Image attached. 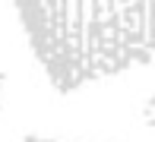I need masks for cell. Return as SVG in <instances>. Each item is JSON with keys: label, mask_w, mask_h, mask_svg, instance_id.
Returning a JSON list of instances; mask_svg holds the SVG:
<instances>
[{"label": "cell", "mask_w": 155, "mask_h": 142, "mask_svg": "<svg viewBox=\"0 0 155 142\" xmlns=\"http://www.w3.org/2000/svg\"><path fill=\"white\" fill-rule=\"evenodd\" d=\"M35 60L73 92L155 60V0H13Z\"/></svg>", "instance_id": "6da1fadb"}, {"label": "cell", "mask_w": 155, "mask_h": 142, "mask_svg": "<svg viewBox=\"0 0 155 142\" xmlns=\"http://www.w3.org/2000/svg\"><path fill=\"white\" fill-rule=\"evenodd\" d=\"M25 142H63V139H45V136H32V139H25Z\"/></svg>", "instance_id": "7a4b0ae2"}]
</instances>
